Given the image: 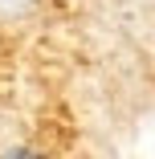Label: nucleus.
<instances>
[{
	"label": "nucleus",
	"instance_id": "obj_1",
	"mask_svg": "<svg viewBox=\"0 0 155 159\" xmlns=\"http://www.w3.org/2000/svg\"><path fill=\"white\" fill-rule=\"evenodd\" d=\"M0 159H61V151L45 139V135H25L0 147Z\"/></svg>",
	"mask_w": 155,
	"mask_h": 159
}]
</instances>
